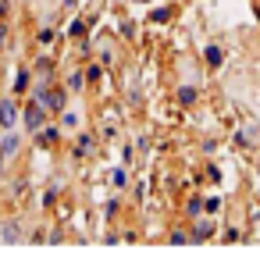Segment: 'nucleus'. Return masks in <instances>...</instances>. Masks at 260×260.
<instances>
[{
  "label": "nucleus",
  "mask_w": 260,
  "mask_h": 260,
  "mask_svg": "<svg viewBox=\"0 0 260 260\" xmlns=\"http://www.w3.org/2000/svg\"><path fill=\"white\" fill-rule=\"evenodd\" d=\"M25 125H29V128H40V125H43V111H40V107H29V114H25Z\"/></svg>",
  "instance_id": "2"
},
{
  "label": "nucleus",
  "mask_w": 260,
  "mask_h": 260,
  "mask_svg": "<svg viewBox=\"0 0 260 260\" xmlns=\"http://www.w3.org/2000/svg\"><path fill=\"white\" fill-rule=\"evenodd\" d=\"M15 118H18V114H15V104H8V100H4V104H0V125H8V128H11V125H15Z\"/></svg>",
  "instance_id": "1"
},
{
  "label": "nucleus",
  "mask_w": 260,
  "mask_h": 260,
  "mask_svg": "<svg viewBox=\"0 0 260 260\" xmlns=\"http://www.w3.org/2000/svg\"><path fill=\"white\" fill-rule=\"evenodd\" d=\"M207 57H210V64H217V61H221V50H217V47H210V50H207Z\"/></svg>",
  "instance_id": "3"
}]
</instances>
